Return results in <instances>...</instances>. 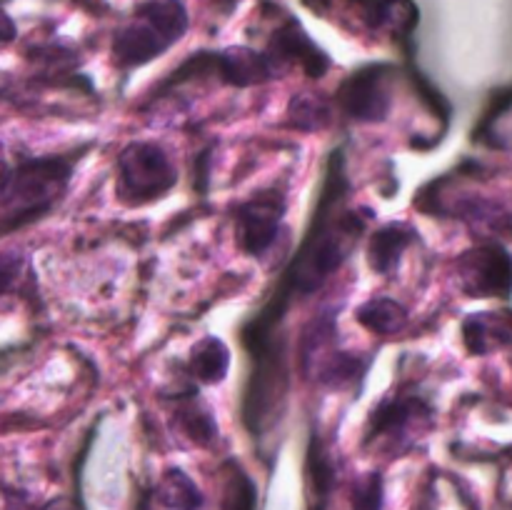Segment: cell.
Listing matches in <instances>:
<instances>
[{
	"label": "cell",
	"mask_w": 512,
	"mask_h": 510,
	"mask_svg": "<svg viewBox=\"0 0 512 510\" xmlns=\"http://www.w3.org/2000/svg\"><path fill=\"white\" fill-rule=\"evenodd\" d=\"M38 510H75V508H73V503H70V500L58 498V500H50L48 505H43V508H38Z\"/></svg>",
	"instance_id": "603a6c76"
},
{
	"label": "cell",
	"mask_w": 512,
	"mask_h": 510,
	"mask_svg": "<svg viewBox=\"0 0 512 510\" xmlns=\"http://www.w3.org/2000/svg\"><path fill=\"white\" fill-rule=\"evenodd\" d=\"M300 363L305 375H313L325 388H345L368 368L360 355L335 348V320L330 313L318 315L305 328L300 340Z\"/></svg>",
	"instance_id": "5b68a950"
},
{
	"label": "cell",
	"mask_w": 512,
	"mask_h": 510,
	"mask_svg": "<svg viewBox=\"0 0 512 510\" xmlns=\"http://www.w3.org/2000/svg\"><path fill=\"white\" fill-rule=\"evenodd\" d=\"M285 215V195L280 190H260L235 210V238L253 258L268 253L278 240Z\"/></svg>",
	"instance_id": "ba28073f"
},
{
	"label": "cell",
	"mask_w": 512,
	"mask_h": 510,
	"mask_svg": "<svg viewBox=\"0 0 512 510\" xmlns=\"http://www.w3.org/2000/svg\"><path fill=\"white\" fill-rule=\"evenodd\" d=\"M255 505H258V488L253 478L240 465L230 463L225 473L223 510H255Z\"/></svg>",
	"instance_id": "d6986e66"
},
{
	"label": "cell",
	"mask_w": 512,
	"mask_h": 510,
	"mask_svg": "<svg viewBox=\"0 0 512 510\" xmlns=\"http://www.w3.org/2000/svg\"><path fill=\"white\" fill-rule=\"evenodd\" d=\"M73 160L63 155L25 158L10 165L0 188V220L5 228H18L48 213L68 190Z\"/></svg>",
	"instance_id": "7a4b0ae2"
},
{
	"label": "cell",
	"mask_w": 512,
	"mask_h": 510,
	"mask_svg": "<svg viewBox=\"0 0 512 510\" xmlns=\"http://www.w3.org/2000/svg\"><path fill=\"white\" fill-rule=\"evenodd\" d=\"M8 170H10V163H8V158H5V150H3V145H0V188H3V183H5V175H8Z\"/></svg>",
	"instance_id": "cb8c5ba5"
},
{
	"label": "cell",
	"mask_w": 512,
	"mask_h": 510,
	"mask_svg": "<svg viewBox=\"0 0 512 510\" xmlns=\"http://www.w3.org/2000/svg\"><path fill=\"white\" fill-rule=\"evenodd\" d=\"M333 118V108L325 98L315 93H300L293 95L288 105V123L293 128L313 133V130H323Z\"/></svg>",
	"instance_id": "ac0fdd59"
},
{
	"label": "cell",
	"mask_w": 512,
	"mask_h": 510,
	"mask_svg": "<svg viewBox=\"0 0 512 510\" xmlns=\"http://www.w3.org/2000/svg\"><path fill=\"white\" fill-rule=\"evenodd\" d=\"M430 423H433V408L428 400L418 393L400 390L380 400L378 408L373 410L368 420V440H375L385 448H405Z\"/></svg>",
	"instance_id": "8992f818"
},
{
	"label": "cell",
	"mask_w": 512,
	"mask_h": 510,
	"mask_svg": "<svg viewBox=\"0 0 512 510\" xmlns=\"http://www.w3.org/2000/svg\"><path fill=\"white\" fill-rule=\"evenodd\" d=\"M268 58L273 60L275 68L283 65H298L300 70L310 75V78H323L325 70L330 68V60L308 35L303 28L295 23H288L275 33L273 43L268 48Z\"/></svg>",
	"instance_id": "30bf717a"
},
{
	"label": "cell",
	"mask_w": 512,
	"mask_h": 510,
	"mask_svg": "<svg viewBox=\"0 0 512 510\" xmlns=\"http://www.w3.org/2000/svg\"><path fill=\"white\" fill-rule=\"evenodd\" d=\"M390 68L368 65L340 85L338 108L358 123H380L390 113Z\"/></svg>",
	"instance_id": "9c48e42d"
},
{
	"label": "cell",
	"mask_w": 512,
	"mask_h": 510,
	"mask_svg": "<svg viewBox=\"0 0 512 510\" xmlns=\"http://www.w3.org/2000/svg\"><path fill=\"white\" fill-rule=\"evenodd\" d=\"M155 498H158V503L165 505L168 510L203 508V493H200L198 485L193 483V478L180 468H168L160 475L158 488H155Z\"/></svg>",
	"instance_id": "e0dca14e"
},
{
	"label": "cell",
	"mask_w": 512,
	"mask_h": 510,
	"mask_svg": "<svg viewBox=\"0 0 512 510\" xmlns=\"http://www.w3.org/2000/svg\"><path fill=\"white\" fill-rule=\"evenodd\" d=\"M178 183L173 160L158 143H130L118 155L115 193L125 205H148L163 198Z\"/></svg>",
	"instance_id": "277c9868"
},
{
	"label": "cell",
	"mask_w": 512,
	"mask_h": 510,
	"mask_svg": "<svg viewBox=\"0 0 512 510\" xmlns=\"http://www.w3.org/2000/svg\"><path fill=\"white\" fill-rule=\"evenodd\" d=\"M455 270L460 290L470 298H508L512 293V255L503 245L485 243L465 250Z\"/></svg>",
	"instance_id": "52a82bcc"
},
{
	"label": "cell",
	"mask_w": 512,
	"mask_h": 510,
	"mask_svg": "<svg viewBox=\"0 0 512 510\" xmlns=\"http://www.w3.org/2000/svg\"><path fill=\"white\" fill-rule=\"evenodd\" d=\"M175 425L180 433L195 445H210L218 438V423H215L210 408H205L200 400L195 398H178L173 410Z\"/></svg>",
	"instance_id": "2e32d148"
},
{
	"label": "cell",
	"mask_w": 512,
	"mask_h": 510,
	"mask_svg": "<svg viewBox=\"0 0 512 510\" xmlns=\"http://www.w3.org/2000/svg\"><path fill=\"white\" fill-rule=\"evenodd\" d=\"M18 38V28H15L13 18L8 15V10L0 5V48L8 43H13V40Z\"/></svg>",
	"instance_id": "7402d4cb"
},
{
	"label": "cell",
	"mask_w": 512,
	"mask_h": 510,
	"mask_svg": "<svg viewBox=\"0 0 512 510\" xmlns=\"http://www.w3.org/2000/svg\"><path fill=\"white\" fill-rule=\"evenodd\" d=\"M310 510H328V498H315Z\"/></svg>",
	"instance_id": "d4e9b609"
},
{
	"label": "cell",
	"mask_w": 512,
	"mask_h": 510,
	"mask_svg": "<svg viewBox=\"0 0 512 510\" xmlns=\"http://www.w3.org/2000/svg\"><path fill=\"white\" fill-rule=\"evenodd\" d=\"M215 60H218L220 83L235 85V88L260 85L280 73L268 53H258L250 48H228L223 53H215Z\"/></svg>",
	"instance_id": "8fae6325"
},
{
	"label": "cell",
	"mask_w": 512,
	"mask_h": 510,
	"mask_svg": "<svg viewBox=\"0 0 512 510\" xmlns=\"http://www.w3.org/2000/svg\"><path fill=\"white\" fill-rule=\"evenodd\" d=\"M415 230L408 223H388L375 230L368 245V263L375 273L390 275L400 265L405 250L413 245Z\"/></svg>",
	"instance_id": "4fadbf2b"
},
{
	"label": "cell",
	"mask_w": 512,
	"mask_h": 510,
	"mask_svg": "<svg viewBox=\"0 0 512 510\" xmlns=\"http://www.w3.org/2000/svg\"><path fill=\"white\" fill-rule=\"evenodd\" d=\"M188 370L198 383H223L230 370V348L218 335H205L190 348Z\"/></svg>",
	"instance_id": "5bb4252c"
},
{
	"label": "cell",
	"mask_w": 512,
	"mask_h": 510,
	"mask_svg": "<svg viewBox=\"0 0 512 510\" xmlns=\"http://www.w3.org/2000/svg\"><path fill=\"white\" fill-rule=\"evenodd\" d=\"M223 3H233V0H223Z\"/></svg>",
	"instance_id": "484cf974"
},
{
	"label": "cell",
	"mask_w": 512,
	"mask_h": 510,
	"mask_svg": "<svg viewBox=\"0 0 512 510\" xmlns=\"http://www.w3.org/2000/svg\"><path fill=\"white\" fill-rule=\"evenodd\" d=\"M333 195H325L323 208H320L318 230L308 235V240L300 248L298 258L285 273L283 290L290 295H308L323 288L325 280L343 268L345 260L358 245L370 215L360 210H338L330 213Z\"/></svg>",
	"instance_id": "6da1fadb"
},
{
	"label": "cell",
	"mask_w": 512,
	"mask_h": 510,
	"mask_svg": "<svg viewBox=\"0 0 512 510\" xmlns=\"http://www.w3.org/2000/svg\"><path fill=\"white\" fill-rule=\"evenodd\" d=\"M355 320L375 335H393L408 325V310L393 298H370L355 310Z\"/></svg>",
	"instance_id": "9a60e30c"
},
{
	"label": "cell",
	"mask_w": 512,
	"mask_h": 510,
	"mask_svg": "<svg viewBox=\"0 0 512 510\" xmlns=\"http://www.w3.org/2000/svg\"><path fill=\"white\" fill-rule=\"evenodd\" d=\"M512 340V313H473L463 323V343L473 355H488Z\"/></svg>",
	"instance_id": "7c38bea8"
},
{
	"label": "cell",
	"mask_w": 512,
	"mask_h": 510,
	"mask_svg": "<svg viewBox=\"0 0 512 510\" xmlns=\"http://www.w3.org/2000/svg\"><path fill=\"white\" fill-rule=\"evenodd\" d=\"M353 510H383V478L365 473L353 485Z\"/></svg>",
	"instance_id": "ffe728a7"
},
{
	"label": "cell",
	"mask_w": 512,
	"mask_h": 510,
	"mask_svg": "<svg viewBox=\"0 0 512 510\" xmlns=\"http://www.w3.org/2000/svg\"><path fill=\"white\" fill-rule=\"evenodd\" d=\"M23 255L18 250H0V295L15 288L23 273Z\"/></svg>",
	"instance_id": "44dd1931"
},
{
	"label": "cell",
	"mask_w": 512,
	"mask_h": 510,
	"mask_svg": "<svg viewBox=\"0 0 512 510\" xmlns=\"http://www.w3.org/2000/svg\"><path fill=\"white\" fill-rule=\"evenodd\" d=\"M188 8L183 0H153L140 5L135 18L115 33L113 63L118 68H140L173 48L188 30Z\"/></svg>",
	"instance_id": "3957f363"
}]
</instances>
